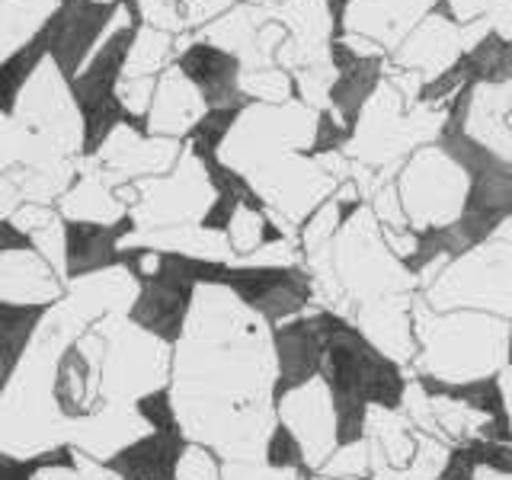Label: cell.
Returning <instances> with one entry per match:
<instances>
[{"mask_svg":"<svg viewBox=\"0 0 512 480\" xmlns=\"http://www.w3.org/2000/svg\"><path fill=\"white\" fill-rule=\"evenodd\" d=\"M455 71L464 84L471 87H503L512 84V39H503L500 32H487L464 55L455 61Z\"/></svg>","mask_w":512,"mask_h":480,"instance_id":"obj_29","label":"cell"},{"mask_svg":"<svg viewBox=\"0 0 512 480\" xmlns=\"http://www.w3.org/2000/svg\"><path fill=\"white\" fill-rule=\"evenodd\" d=\"M349 141H352L349 128L340 119H336L330 109H320L317 112V125H314V138H311L308 157H324V154H333V151H346Z\"/></svg>","mask_w":512,"mask_h":480,"instance_id":"obj_37","label":"cell"},{"mask_svg":"<svg viewBox=\"0 0 512 480\" xmlns=\"http://www.w3.org/2000/svg\"><path fill=\"white\" fill-rule=\"evenodd\" d=\"M61 215H58V208L55 205H39V202H23L20 208L13 212V224L20 228L23 234H39V231H45L48 224H55Z\"/></svg>","mask_w":512,"mask_h":480,"instance_id":"obj_39","label":"cell"},{"mask_svg":"<svg viewBox=\"0 0 512 480\" xmlns=\"http://www.w3.org/2000/svg\"><path fill=\"white\" fill-rule=\"evenodd\" d=\"M272 381L269 327L228 288L199 285L167 381L186 439L221 461H260L276 423Z\"/></svg>","mask_w":512,"mask_h":480,"instance_id":"obj_1","label":"cell"},{"mask_svg":"<svg viewBox=\"0 0 512 480\" xmlns=\"http://www.w3.org/2000/svg\"><path fill=\"white\" fill-rule=\"evenodd\" d=\"M260 461L266 464L269 471L301 474V477H308V480L314 477V468H311V461H308V452H304V445L298 442L295 432L279 420V416H276V423H272V429L266 432Z\"/></svg>","mask_w":512,"mask_h":480,"instance_id":"obj_31","label":"cell"},{"mask_svg":"<svg viewBox=\"0 0 512 480\" xmlns=\"http://www.w3.org/2000/svg\"><path fill=\"white\" fill-rule=\"evenodd\" d=\"M221 480H308L288 471H269L263 461H221Z\"/></svg>","mask_w":512,"mask_h":480,"instance_id":"obj_38","label":"cell"},{"mask_svg":"<svg viewBox=\"0 0 512 480\" xmlns=\"http://www.w3.org/2000/svg\"><path fill=\"white\" fill-rule=\"evenodd\" d=\"M61 295H64V279L36 247L0 253V298L4 301L58 304Z\"/></svg>","mask_w":512,"mask_h":480,"instance_id":"obj_26","label":"cell"},{"mask_svg":"<svg viewBox=\"0 0 512 480\" xmlns=\"http://www.w3.org/2000/svg\"><path fill=\"white\" fill-rule=\"evenodd\" d=\"M135 413L141 416V423L148 429H183L180 416H176V404L170 394V384L164 388H154L148 394H141L138 400H132Z\"/></svg>","mask_w":512,"mask_h":480,"instance_id":"obj_35","label":"cell"},{"mask_svg":"<svg viewBox=\"0 0 512 480\" xmlns=\"http://www.w3.org/2000/svg\"><path fill=\"white\" fill-rule=\"evenodd\" d=\"M247 180L269 208V218L279 221L292 237L298 234L301 221L336 192V183L308 154L276 157L260 170H253Z\"/></svg>","mask_w":512,"mask_h":480,"instance_id":"obj_12","label":"cell"},{"mask_svg":"<svg viewBox=\"0 0 512 480\" xmlns=\"http://www.w3.org/2000/svg\"><path fill=\"white\" fill-rule=\"evenodd\" d=\"M269 336L272 359H276V381H272V407H276L282 397L320 378L327 352V330L320 308H311L308 314L272 327Z\"/></svg>","mask_w":512,"mask_h":480,"instance_id":"obj_14","label":"cell"},{"mask_svg":"<svg viewBox=\"0 0 512 480\" xmlns=\"http://www.w3.org/2000/svg\"><path fill=\"white\" fill-rule=\"evenodd\" d=\"M61 224H64V285L119 266L122 244L135 234L132 215L116 224L68 221V218H61Z\"/></svg>","mask_w":512,"mask_h":480,"instance_id":"obj_19","label":"cell"},{"mask_svg":"<svg viewBox=\"0 0 512 480\" xmlns=\"http://www.w3.org/2000/svg\"><path fill=\"white\" fill-rule=\"evenodd\" d=\"M10 116L52 154L68 160L84 154V112H80L68 74L48 52H42V58L29 68L13 96Z\"/></svg>","mask_w":512,"mask_h":480,"instance_id":"obj_5","label":"cell"},{"mask_svg":"<svg viewBox=\"0 0 512 480\" xmlns=\"http://www.w3.org/2000/svg\"><path fill=\"white\" fill-rule=\"evenodd\" d=\"M330 64H333V87L327 93V109L340 119L352 135L362 119V109L378 93L388 74V55H359L346 39L330 42Z\"/></svg>","mask_w":512,"mask_h":480,"instance_id":"obj_16","label":"cell"},{"mask_svg":"<svg viewBox=\"0 0 512 480\" xmlns=\"http://www.w3.org/2000/svg\"><path fill=\"white\" fill-rule=\"evenodd\" d=\"M317 112L298 100L282 106L247 103L237 112L228 138L218 148V160L237 170L240 176H250L263 164L285 154H308L314 138Z\"/></svg>","mask_w":512,"mask_h":480,"instance_id":"obj_6","label":"cell"},{"mask_svg":"<svg viewBox=\"0 0 512 480\" xmlns=\"http://www.w3.org/2000/svg\"><path fill=\"white\" fill-rule=\"evenodd\" d=\"M400 208L413 231L442 228L461 215L468 196V176L436 141L416 148L394 173Z\"/></svg>","mask_w":512,"mask_h":480,"instance_id":"obj_9","label":"cell"},{"mask_svg":"<svg viewBox=\"0 0 512 480\" xmlns=\"http://www.w3.org/2000/svg\"><path fill=\"white\" fill-rule=\"evenodd\" d=\"M311 480H330V477H320V474H314ZM352 480H381V477H352Z\"/></svg>","mask_w":512,"mask_h":480,"instance_id":"obj_48","label":"cell"},{"mask_svg":"<svg viewBox=\"0 0 512 480\" xmlns=\"http://www.w3.org/2000/svg\"><path fill=\"white\" fill-rule=\"evenodd\" d=\"M29 343L26 340H13V336H0V397L7 394L10 381L16 375V368H20L23 356H26Z\"/></svg>","mask_w":512,"mask_h":480,"instance_id":"obj_41","label":"cell"},{"mask_svg":"<svg viewBox=\"0 0 512 480\" xmlns=\"http://www.w3.org/2000/svg\"><path fill=\"white\" fill-rule=\"evenodd\" d=\"M506 125H509V132H512V106H509V116H506Z\"/></svg>","mask_w":512,"mask_h":480,"instance_id":"obj_49","label":"cell"},{"mask_svg":"<svg viewBox=\"0 0 512 480\" xmlns=\"http://www.w3.org/2000/svg\"><path fill=\"white\" fill-rule=\"evenodd\" d=\"M106 349L100 365L103 404H132L141 394L164 388L170 381L173 349L128 324L125 317H103Z\"/></svg>","mask_w":512,"mask_h":480,"instance_id":"obj_10","label":"cell"},{"mask_svg":"<svg viewBox=\"0 0 512 480\" xmlns=\"http://www.w3.org/2000/svg\"><path fill=\"white\" fill-rule=\"evenodd\" d=\"M192 442L183 429H148L106 461L112 480H180V464Z\"/></svg>","mask_w":512,"mask_h":480,"instance_id":"obj_21","label":"cell"},{"mask_svg":"<svg viewBox=\"0 0 512 480\" xmlns=\"http://www.w3.org/2000/svg\"><path fill=\"white\" fill-rule=\"evenodd\" d=\"M135 10L144 26L170 32V36H183L186 29V13L180 0H135Z\"/></svg>","mask_w":512,"mask_h":480,"instance_id":"obj_36","label":"cell"},{"mask_svg":"<svg viewBox=\"0 0 512 480\" xmlns=\"http://www.w3.org/2000/svg\"><path fill=\"white\" fill-rule=\"evenodd\" d=\"M416 362L413 372L442 381H468L506 368V324L509 320L480 311H432L416 292L413 304Z\"/></svg>","mask_w":512,"mask_h":480,"instance_id":"obj_3","label":"cell"},{"mask_svg":"<svg viewBox=\"0 0 512 480\" xmlns=\"http://www.w3.org/2000/svg\"><path fill=\"white\" fill-rule=\"evenodd\" d=\"M61 0H0V71L23 58L29 42L55 20Z\"/></svg>","mask_w":512,"mask_h":480,"instance_id":"obj_27","label":"cell"},{"mask_svg":"<svg viewBox=\"0 0 512 480\" xmlns=\"http://www.w3.org/2000/svg\"><path fill=\"white\" fill-rule=\"evenodd\" d=\"M144 432H148V426L141 423L132 404H103L100 410L68 426V442L80 455L106 464L119 448L135 442Z\"/></svg>","mask_w":512,"mask_h":480,"instance_id":"obj_25","label":"cell"},{"mask_svg":"<svg viewBox=\"0 0 512 480\" xmlns=\"http://www.w3.org/2000/svg\"><path fill=\"white\" fill-rule=\"evenodd\" d=\"M20 205H23V192L16 189L13 176L4 173V176H0V221H4V218H13V212H16Z\"/></svg>","mask_w":512,"mask_h":480,"instance_id":"obj_44","label":"cell"},{"mask_svg":"<svg viewBox=\"0 0 512 480\" xmlns=\"http://www.w3.org/2000/svg\"><path fill=\"white\" fill-rule=\"evenodd\" d=\"M173 48H176V64H180V71L199 87L208 109L247 106L244 93H240V74H244V64H240L234 55L202 42L196 32H183V36H176Z\"/></svg>","mask_w":512,"mask_h":480,"instance_id":"obj_18","label":"cell"},{"mask_svg":"<svg viewBox=\"0 0 512 480\" xmlns=\"http://www.w3.org/2000/svg\"><path fill=\"white\" fill-rule=\"evenodd\" d=\"M58 215L68 221H93V224H116L128 218V208L116 196V186H109L100 170L77 173L71 189L58 199Z\"/></svg>","mask_w":512,"mask_h":480,"instance_id":"obj_28","label":"cell"},{"mask_svg":"<svg viewBox=\"0 0 512 480\" xmlns=\"http://www.w3.org/2000/svg\"><path fill=\"white\" fill-rule=\"evenodd\" d=\"M176 36L151 26H138L125 48L122 77H160L176 61Z\"/></svg>","mask_w":512,"mask_h":480,"instance_id":"obj_30","label":"cell"},{"mask_svg":"<svg viewBox=\"0 0 512 480\" xmlns=\"http://www.w3.org/2000/svg\"><path fill=\"white\" fill-rule=\"evenodd\" d=\"M464 26L455 20L448 0H436L420 23H416L394 52L388 55V64L397 71H413L423 80L439 77L464 55Z\"/></svg>","mask_w":512,"mask_h":480,"instance_id":"obj_15","label":"cell"},{"mask_svg":"<svg viewBox=\"0 0 512 480\" xmlns=\"http://www.w3.org/2000/svg\"><path fill=\"white\" fill-rule=\"evenodd\" d=\"M320 308V304H317ZM327 330V352L320 381L330 394L333 420H336V448L368 442V420L372 410L381 413H404L410 394V372L397 359L368 340L356 327V320L320 308Z\"/></svg>","mask_w":512,"mask_h":480,"instance_id":"obj_2","label":"cell"},{"mask_svg":"<svg viewBox=\"0 0 512 480\" xmlns=\"http://www.w3.org/2000/svg\"><path fill=\"white\" fill-rule=\"evenodd\" d=\"M45 468H77V448L71 442H61L26 458L0 452V480H36Z\"/></svg>","mask_w":512,"mask_h":480,"instance_id":"obj_33","label":"cell"},{"mask_svg":"<svg viewBox=\"0 0 512 480\" xmlns=\"http://www.w3.org/2000/svg\"><path fill=\"white\" fill-rule=\"evenodd\" d=\"M202 285H221L272 330L285 320L308 314L317 304V285L311 269L295 266H253L208 260Z\"/></svg>","mask_w":512,"mask_h":480,"instance_id":"obj_7","label":"cell"},{"mask_svg":"<svg viewBox=\"0 0 512 480\" xmlns=\"http://www.w3.org/2000/svg\"><path fill=\"white\" fill-rule=\"evenodd\" d=\"M52 308L55 304H13L0 298V336H13V340L32 343V336L39 333L42 320Z\"/></svg>","mask_w":512,"mask_h":480,"instance_id":"obj_34","label":"cell"},{"mask_svg":"<svg viewBox=\"0 0 512 480\" xmlns=\"http://www.w3.org/2000/svg\"><path fill=\"white\" fill-rule=\"evenodd\" d=\"M436 7V0H352L346 32L375 42L381 52H394L400 39Z\"/></svg>","mask_w":512,"mask_h":480,"instance_id":"obj_24","label":"cell"},{"mask_svg":"<svg viewBox=\"0 0 512 480\" xmlns=\"http://www.w3.org/2000/svg\"><path fill=\"white\" fill-rule=\"evenodd\" d=\"M276 416L295 432L298 442L308 452V461L317 474V468L336 452V420H333V404L324 388V381H311L304 388L292 391L276 404Z\"/></svg>","mask_w":512,"mask_h":480,"instance_id":"obj_20","label":"cell"},{"mask_svg":"<svg viewBox=\"0 0 512 480\" xmlns=\"http://www.w3.org/2000/svg\"><path fill=\"white\" fill-rule=\"evenodd\" d=\"M106 333L103 324H93L77 333L55 359L52 400L64 423H77L103 407L100 400V365H103Z\"/></svg>","mask_w":512,"mask_h":480,"instance_id":"obj_13","label":"cell"},{"mask_svg":"<svg viewBox=\"0 0 512 480\" xmlns=\"http://www.w3.org/2000/svg\"><path fill=\"white\" fill-rule=\"evenodd\" d=\"M506 368H512V320L506 324Z\"/></svg>","mask_w":512,"mask_h":480,"instance_id":"obj_47","label":"cell"},{"mask_svg":"<svg viewBox=\"0 0 512 480\" xmlns=\"http://www.w3.org/2000/svg\"><path fill=\"white\" fill-rule=\"evenodd\" d=\"M420 295L432 311H480L512 320V237H493L448 263Z\"/></svg>","mask_w":512,"mask_h":480,"instance_id":"obj_4","label":"cell"},{"mask_svg":"<svg viewBox=\"0 0 512 480\" xmlns=\"http://www.w3.org/2000/svg\"><path fill=\"white\" fill-rule=\"evenodd\" d=\"M413 295H391V298H378V301H365L356 304L349 311V317L356 320V327L372 340L384 356L397 359L404 368H413L416 362V333H413V314L410 304Z\"/></svg>","mask_w":512,"mask_h":480,"instance_id":"obj_23","label":"cell"},{"mask_svg":"<svg viewBox=\"0 0 512 480\" xmlns=\"http://www.w3.org/2000/svg\"><path fill=\"white\" fill-rule=\"evenodd\" d=\"M240 93L247 103H266V106H282L295 100V80L279 64L269 68H250L240 74Z\"/></svg>","mask_w":512,"mask_h":480,"instance_id":"obj_32","label":"cell"},{"mask_svg":"<svg viewBox=\"0 0 512 480\" xmlns=\"http://www.w3.org/2000/svg\"><path fill=\"white\" fill-rule=\"evenodd\" d=\"M330 16H333V39H343L346 36V13L352 7V0H324Z\"/></svg>","mask_w":512,"mask_h":480,"instance_id":"obj_45","label":"cell"},{"mask_svg":"<svg viewBox=\"0 0 512 480\" xmlns=\"http://www.w3.org/2000/svg\"><path fill=\"white\" fill-rule=\"evenodd\" d=\"M36 244H32V237L23 234L10 218L0 221V253H13V250H32Z\"/></svg>","mask_w":512,"mask_h":480,"instance_id":"obj_43","label":"cell"},{"mask_svg":"<svg viewBox=\"0 0 512 480\" xmlns=\"http://www.w3.org/2000/svg\"><path fill=\"white\" fill-rule=\"evenodd\" d=\"M135 186H138V202L128 212L135 221V234L176 228V224H199L215 199L205 164L189 148L183 151L180 164L170 173L138 180Z\"/></svg>","mask_w":512,"mask_h":480,"instance_id":"obj_11","label":"cell"},{"mask_svg":"<svg viewBox=\"0 0 512 480\" xmlns=\"http://www.w3.org/2000/svg\"><path fill=\"white\" fill-rule=\"evenodd\" d=\"M36 480H84L77 468H45Z\"/></svg>","mask_w":512,"mask_h":480,"instance_id":"obj_46","label":"cell"},{"mask_svg":"<svg viewBox=\"0 0 512 480\" xmlns=\"http://www.w3.org/2000/svg\"><path fill=\"white\" fill-rule=\"evenodd\" d=\"M116 7L119 0H71L61 13H55L45 52L55 58L68 80H74L77 71L84 68V61L106 32Z\"/></svg>","mask_w":512,"mask_h":480,"instance_id":"obj_17","label":"cell"},{"mask_svg":"<svg viewBox=\"0 0 512 480\" xmlns=\"http://www.w3.org/2000/svg\"><path fill=\"white\" fill-rule=\"evenodd\" d=\"M208 112L205 96L199 87L180 71V64H170V68L157 77L154 87V100L148 109V119H144V132L157 135V138H176L186 141Z\"/></svg>","mask_w":512,"mask_h":480,"instance_id":"obj_22","label":"cell"},{"mask_svg":"<svg viewBox=\"0 0 512 480\" xmlns=\"http://www.w3.org/2000/svg\"><path fill=\"white\" fill-rule=\"evenodd\" d=\"M180 4H183V13H186V29L199 32L212 20H218L221 13H228L237 0H180Z\"/></svg>","mask_w":512,"mask_h":480,"instance_id":"obj_40","label":"cell"},{"mask_svg":"<svg viewBox=\"0 0 512 480\" xmlns=\"http://www.w3.org/2000/svg\"><path fill=\"white\" fill-rule=\"evenodd\" d=\"M490 4H493V0H448V7H452L455 20H458L461 26L484 20L487 10H490Z\"/></svg>","mask_w":512,"mask_h":480,"instance_id":"obj_42","label":"cell"},{"mask_svg":"<svg viewBox=\"0 0 512 480\" xmlns=\"http://www.w3.org/2000/svg\"><path fill=\"white\" fill-rule=\"evenodd\" d=\"M199 263L196 256L154 250V269L138 282V295L125 314L128 324L170 349L180 343L199 292Z\"/></svg>","mask_w":512,"mask_h":480,"instance_id":"obj_8","label":"cell"}]
</instances>
